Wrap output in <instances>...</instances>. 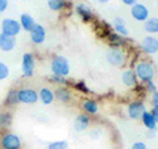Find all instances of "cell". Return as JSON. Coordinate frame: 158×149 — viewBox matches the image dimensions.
<instances>
[{"label": "cell", "instance_id": "cell-1", "mask_svg": "<svg viewBox=\"0 0 158 149\" xmlns=\"http://www.w3.org/2000/svg\"><path fill=\"white\" fill-rule=\"evenodd\" d=\"M133 71H135L138 81H141V83L153 81V78L156 77V66L149 59H141V61H138L135 65Z\"/></svg>", "mask_w": 158, "mask_h": 149}, {"label": "cell", "instance_id": "cell-2", "mask_svg": "<svg viewBox=\"0 0 158 149\" xmlns=\"http://www.w3.org/2000/svg\"><path fill=\"white\" fill-rule=\"evenodd\" d=\"M50 70L54 75H61L67 78V75L70 74V62L69 59L63 56H56L53 57L50 62Z\"/></svg>", "mask_w": 158, "mask_h": 149}, {"label": "cell", "instance_id": "cell-3", "mask_svg": "<svg viewBox=\"0 0 158 149\" xmlns=\"http://www.w3.org/2000/svg\"><path fill=\"white\" fill-rule=\"evenodd\" d=\"M106 58L108 63L115 67H123L127 63V54L123 48H110L106 53Z\"/></svg>", "mask_w": 158, "mask_h": 149}, {"label": "cell", "instance_id": "cell-4", "mask_svg": "<svg viewBox=\"0 0 158 149\" xmlns=\"http://www.w3.org/2000/svg\"><path fill=\"white\" fill-rule=\"evenodd\" d=\"M23 141L13 132H3L0 136V149H21Z\"/></svg>", "mask_w": 158, "mask_h": 149}, {"label": "cell", "instance_id": "cell-5", "mask_svg": "<svg viewBox=\"0 0 158 149\" xmlns=\"http://www.w3.org/2000/svg\"><path fill=\"white\" fill-rule=\"evenodd\" d=\"M0 28H2V33L7 34V36H11V37H16L17 34L21 32L20 23L17 20L11 19V17L4 19L2 21V24H0Z\"/></svg>", "mask_w": 158, "mask_h": 149}, {"label": "cell", "instance_id": "cell-6", "mask_svg": "<svg viewBox=\"0 0 158 149\" xmlns=\"http://www.w3.org/2000/svg\"><path fill=\"white\" fill-rule=\"evenodd\" d=\"M34 69H36V58L32 53H24L21 59V71L23 77L31 78L34 74Z\"/></svg>", "mask_w": 158, "mask_h": 149}, {"label": "cell", "instance_id": "cell-7", "mask_svg": "<svg viewBox=\"0 0 158 149\" xmlns=\"http://www.w3.org/2000/svg\"><path fill=\"white\" fill-rule=\"evenodd\" d=\"M17 100L23 104H34L38 102V92L31 87H24L17 90Z\"/></svg>", "mask_w": 158, "mask_h": 149}, {"label": "cell", "instance_id": "cell-8", "mask_svg": "<svg viewBox=\"0 0 158 149\" xmlns=\"http://www.w3.org/2000/svg\"><path fill=\"white\" fill-rule=\"evenodd\" d=\"M140 49L148 56H153L158 52V40L154 36H146L145 38H142V41L140 44Z\"/></svg>", "mask_w": 158, "mask_h": 149}, {"label": "cell", "instance_id": "cell-9", "mask_svg": "<svg viewBox=\"0 0 158 149\" xmlns=\"http://www.w3.org/2000/svg\"><path fill=\"white\" fill-rule=\"evenodd\" d=\"M145 111H146V108L142 100H133L128 106V116L133 119V120H138Z\"/></svg>", "mask_w": 158, "mask_h": 149}, {"label": "cell", "instance_id": "cell-10", "mask_svg": "<svg viewBox=\"0 0 158 149\" xmlns=\"http://www.w3.org/2000/svg\"><path fill=\"white\" fill-rule=\"evenodd\" d=\"M131 15L132 17L137 21H146L149 19V9L146 6L141 3H136L135 6L131 7Z\"/></svg>", "mask_w": 158, "mask_h": 149}, {"label": "cell", "instance_id": "cell-11", "mask_svg": "<svg viewBox=\"0 0 158 149\" xmlns=\"http://www.w3.org/2000/svg\"><path fill=\"white\" fill-rule=\"evenodd\" d=\"M29 36H31V41L36 45H40V44H44L46 40V29L44 28L41 24H36L34 28L29 32Z\"/></svg>", "mask_w": 158, "mask_h": 149}, {"label": "cell", "instance_id": "cell-12", "mask_svg": "<svg viewBox=\"0 0 158 149\" xmlns=\"http://www.w3.org/2000/svg\"><path fill=\"white\" fill-rule=\"evenodd\" d=\"M91 124V117L87 115V113H79V115L74 119V130L75 132H85L88 130Z\"/></svg>", "mask_w": 158, "mask_h": 149}, {"label": "cell", "instance_id": "cell-13", "mask_svg": "<svg viewBox=\"0 0 158 149\" xmlns=\"http://www.w3.org/2000/svg\"><path fill=\"white\" fill-rule=\"evenodd\" d=\"M75 11H77V13L79 15V16L82 17V20H83L85 23H90L91 20L94 19L92 9L88 7L87 4H85V3H79V4H77Z\"/></svg>", "mask_w": 158, "mask_h": 149}, {"label": "cell", "instance_id": "cell-14", "mask_svg": "<svg viewBox=\"0 0 158 149\" xmlns=\"http://www.w3.org/2000/svg\"><path fill=\"white\" fill-rule=\"evenodd\" d=\"M54 98L62 103H69L73 100V92L69 90L67 87L59 86L56 88V91H54Z\"/></svg>", "mask_w": 158, "mask_h": 149}, {"label": "cell", "instance_id": "cell-15", "mask_svg": "<svg viewBox=\"0 0 158 149\" xmlns=\"http://www.w3.org/2000/svg\"><path fill=\"white\" fill-rule=\"evenodd\" d=\"M121 81H123V83H124L127 87H132V88H135L138 84V79H137L136 74H135V71H133L132 69H128V70L123 71Z\"/></svg>", "mask_w": 158, "mask_h": 149}, {"label": "cell", "instance_id": "cell-16", "mask_svg": "<svg viewBox=\"0 0 158 149\" xmlns=\"http://www.w3.org/2000/svg\"><path fill=\"white\" fill-rule=\"evenodd\" d=\"M16 46V41H15V37L7 36L4 33H0V50L3 52H11Z\"/></svg>", "mask_w": 158, "mask_h": 149}, {"label": "cell", "instance_id": "cell-17", "mask_svg": "<svg viewBox=\"0 0 158 149\" xmlns=\"http://www.w3.org/2000/svg\"><path fill=\"white\" fill-rule=\"evenodd\" d=\"M19 23H20L21 29H24V31H27V32H31L32 29L34 28V25L37 24L36 20L33 19V16L32 15H29V13H21Z\"/></svg>", "mask_w": 158, "mask_h": 149}, {"label": "cell", "instance_id": "cell-18", "mask_svg": "<svg viewBox=\"0 0 158 149\" xmlns=\"http://www.w3.org/2000/svg\"><path fill=\"white\" fill-rule=\"evenodd\" d=\"M54 91L52 88L49 87H42L41 90L38 92V100L41 102L42 104H45V106H49V104H52L54 102Z\"/></svg>", "mask_w": 158, "mask_h": 149}, {"label": "cell", "instance_id": "cell-19", "mask_svg": "<svg viewBox=\"0 0 158 149\" xmlns=\"http://www.w3.org/2000/svg\"><path fill=\"white\" fill-rule=\"evenodd\" d=\"M107 40L108 42H110V46L111 48H123L127 44V38L120 36V34H117L115 32H111L107 34Z\"/></svg>", "mask_w": 158, "mask_h": 149}, {"label": "cell", "instance_id": "cell-20", "mask_svg": "<svg viewBox=\"0 0 158 149\" xmlns=\"http://www.w3.org/2000/svg\"><path fill=\"white\" fill-rule=\"evenodd\" d=\"M13 117L9 111H0V132H7L12 126Z\"/></svg>", "mask_w": 158, "mask_h": 149}, {"label": "cell", "instance_id": "cell-21", "mask_svg": "<svg viewBox=\"0 0 158 149\" xmlns=\"http://www.w3.org/2000/svg\"><path fill=\"white\" fill-rule=\"evenodd\" d=\"M113 31H115V33L120 34V36H123V37L129 36V29L127 28L125 20L121 19V17H116L115 20H113Z\"/></svg>", "mask_w": 158, "mask_h": 149}, {"label": "cell", "instance_id": "cell-22", "mask_svg": "<svg viewBox=\"0 0 158 149\" xmlns=\"http://www.w3.org/2000/svg\"><path fill=\"white\" fill-rule=\"evenodd\" d=\"M82 108L85 113H87L88 116L90 115H96L99 112V103L94 99H85L82 103Z\"/></svg>", "mask_w": 158, "mask_h": 149}, {"label": "cell", "instance_id": "cell-23", "mask_svg": "<svg viewBox=\"0 0 158 149\" xmlns=\"http://www.w3.org/2000/svg\"><path fill=\"white\" fill-rule=\"evenodd\" d=\"M141 120H142V124L148 128L149 131H156L157 130V124H158V120L156 117L152 116V113L149 111H145L144 113L141 115Z\"/></svg>", "mask_w": 158, "mask_h": 149}, {"label": "cell", "instance_id": "cell-24", "mask_svg": "<svg viewBox=\"0 0 158 149\" xmlns=\"http://www.w3.org/2000/svg\"><path fill=\"white\" fill-rule=\"evenodd\" d=\"M69 6H70V3L67 0H48V7L54 12L63 11Z\"/></svg>", "mask_w": 158, "mask_h": 149}, {"label": "cell", "instance_id": "cell-25", "mask_svg": "<svg viewBox=\"0 0 158 149\" xmlns=\"http://www.w3.org/2000/svg\"><path fill=\"white\" fill-rule=\"evenodd\" d=\"M4 103H6V106H15V104L19 103V100H17V90H16V88H11V90L8 91L6 99H4Z\"/></svg>", "mask_w": 158, "mask_h": 149}, {"label": "cell", "instance_id": "cell-26", "mask_svg": "<svg viewBox=\"0 0 158 149\" xmlns=\"http://www.w3.org/2000/svg\"><path fill=\"white\" fill-rule=\"evenodd\" d=\"M145 31L148 33H152V34H154L158 32V20L154 17V19H148L146 21H145Z\"/></svg>", "mask_w": 158, "mask_h": 149}, {"label": "cell", "instance_id": "cell-27", "mask_svg": "<svg viewBox=\"0 0 158 149\" xmlns=\"http://www.w3.org/2000/svg\"><path fill=\"white\" fill-rule=\"evenodd\" d=\"M48 149H69V143L66 140H56L48 144Z\"/></svg>", "mask_w": 158, "mask_h": 149}, {"label": "cell", "instance_id": "cell-28", "mask_svg": "<svg viewBox=\"0 0 158 149\" xmlns=\"http://www.w3.org/2000/svg\"><path fill=\"white\" fill-rule=\"evenodd\" d=\"M9 75V67L7 63H4L3 61H0V81L7 79Z\"/></svg>", "mask_w": 158, "mask_h": 149}, {"label": "cell", "instance_id": "cell-29", "mask_svg": "<svg viewBox=\"0 0 158 149\" xmlns=\"http://www.w3.org/2000/svg\"><path fill=\"white\" fill-rule=\"evenodd\" d=\"M74 87H75L78 91L83 92V94H88V92H90V87L87 86L85 81H78V82H75V86H74Z\"/></svg>", "mask_w": 158, "mask_h": 149}, {"label": "cell", "instance_id": "cell-30", "mask_svg": "<svg viewBox=\"0 0 158 149\" xmlns=\"http://www.w3.org/2000/svg\"><path fill=\"white\" fill-rule=\"evenodd\" d=\"M50 81H52L53 83H57V84H67V83H69L67 78L61 77V75H54V74L50 77Z\"/></svg>", "mask_w": 158, "mask_h": 149}, {"label": "cell", "instance_id": "cell-31", "mask_svg": "<svg viewBox=\"0 0 158 149\" xmlns=\"http://www.w3.org/2000/svg\"><path fill=\"white\" fill-rule=\"evenodd\" d=\"M145 90H146L148 92H150V94L157 92V86H156V83L153 82V81L146 82V83H145Z\"/></svg>", "mask_w": 158, "mask_h": 149}, {"label": "cell", "instance_id": "cell-32", "mask_svg": "<svg viewBox=\"0 0 158 149\" xmlns=\"http://www.w3.org/2000/svg\"><path fill=\"white\" fill-rule=\"evenodd\" d=\"M131 149H148V147L144 141H136L135 144H132Z\"/></svg>", "mask_w": 158, "mask_h": 149}, {"label": "cell", "instance_id": "cell-33", "mask_svg": "<svg viewBox=\"0 0 158 149\" xmlns=\"http://www.w3.org/2000/svg\"><path fill=\"white\" fill-rule=\"evenodd\" d=\"M7 8H8V0H0V13L6 12Z\"/></svg>", "mask_w": 158, "mask_h": 149}, {"label": "cell", "instance_id": "cell-34", "mask_svg": "<svg viewBox=\"0 0 158 149\" xmlns=\"http://www.w3.org/2000/svg\"><path fill=\"white\" fill-rule=\"evenodd\" d=\"M153 107H157L158 108V94L157 92H153Z\"/></svg>", "mask_w": 158, "mask_h": 149}, {"label": "cell", "instance_id": "cell-35", "mask_svg": "<svg viewBox=\"0 0 158 149\" xmlns=\"http://www.w3.org/2000/svg\"><path fill=\"white\" fill-rule=\"evenodd\" d=\"M121 2H123V4H125V6L132 7V6H135V4L137 3V0H121Z\"/></svg>", "mask_w": 158, "mask_h": 149}, {"label": "cell", "instance_id": "cell-36", "mask_svg": "<svg viewBox=\"0 0 158 149\" xmlns=\"http://www.w3.org/2000/svg\"><path fill=\"white\" fill-rule=\"evenodd\" d=\"M90 135H91V137L94 138V140H98V138L100 137V132H99L98 130H96V131H91Z\"/></svg>", "mask_w": 158, "mask_h": 149}, {"label": "cell", "instance_id": "cell-37", "mask_svg": "<svg viewBox=\"0 0 158 149\" xmlns=\"http://www.w3.org/2000/svg\"><path fill=\"white\" fill-rule=\"evenodd\" d=\"M149 112L152 113V116H153V117H156L157 120H158V108H157V107H153V108H152V111H149Z\"/></svg>", "mask_w": 158, "mask_h": 149}, {"label": "cell", "instance_id": "cell-38", "mask_svg": "<svg viewBox=\"0 0 158 149\" xmlns=\"http://www.w3.org/2000/svg\"><path fill=\"white\" fill-rule=\"evenodd\" d=\"M98 3H102V4H106V3H108L110 2V0H96Z\"/></svg>", "mask_w": 158, "mask_h": 149}]
</instances>
